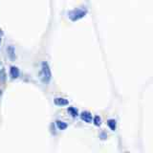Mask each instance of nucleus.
I'll list each match as a JSON object with an SVG mask.
<instances>
[{
  "mask_svg": "<svg viewBox=\"0 0 153 153\" xmlns=\"http://www.w3.org/2000/svg\"><path fill=\"white\" fill-rule=\"evenodd\" d=\"M39 78L40 80L44 84H49L52 79V73L49 63L47 61H42L41 66H40V73H39Z\"/></svg>",
  "mask_w": 153,
  "mask_h": 153,
  "instance_id": "obj_1",
  "label": "nucleus"
},
{
  "mask_svg": "<svg viewBox=\"0 0 153 153\" xmlns=\"http://www.w3.org/2000/svg\"><path fill=\"white\" fill-rule=\"evenodd\" d=\"M87 14V9H75L73 11L68 13V17L71 19L72 21H78L79 19L83 18Z\"/></svg>",
  "mask_w": 153,
  "mask_h": 153,
  "instance_id": "obj_2",
  "label": "nucleus"
},
{
  "mask_svg": "<svg viewBox=\"0 0 153 153\" xmlns=\"http://www.w3.org/2000/svg\"><path fill=\"white\" fill-rule=\"evenodd\" d=\"M79 116H80V119L82 120L83 122L87 123H92L93 116L89 111H82Z\"/></svg>",
  "mask_w": 153,
  "mask_h": 153,
  "instance_id": "obj_3",
  "label": "nucleus"
},
{
  "mask_svg": "<svg viewBox=\"0 0 153 153\" xmlns=\"http://www.w3.org/2000/svg\"><path fill=\"white\" fill-rule=\"evenodd\" d=\"M19 75H20V71H19L18 67H16V66L10 67V76H11V79H18Z\"/></svg>",
  "mask_w": 153,
  "mask_h": 153,
  "instance_id": "obj_4",
  "label": "nucleus"
},
{
  "mask_svg": "<svg viewBox=\"0 0 153 153\" xmlns=\"http://www.w3.org/2000/svg\"><path fill=\"white\" fill-rule=\"evenodd\" d=\"M54 103L57 106H66V105L69 104V100L65 99V98H62V97H57L54 99Z\"/></svg>",
  "mask_w": 153,
  "mask_h": 153,
  "instance_id": "obj_5",
  "label": "nucleus"
},
{
  "mask_svg": "<svg viewBox=\"0 0 153 153\" xmlns=\"http://www.w3.org/2000/svg\"><path fill=\"white\" fill-rule=\"evenodd\" d=\"M106 124H107L108 127L111 129L112 131H116V129H117V121L115 119H109V120H107Z\"/></svg>",
  "mask_w": 153,
  "mask_h": 153,
  "instance_id": "obj_6",
  "label": "nucleus"
},
{
  "mask_svg": "<svg viewBox=\"0 0 153 153\" xmlns=\"http://www.w3.org/2000/svg\"><path fill=\"white\" fill-rule=\"evenodd\" d=\"M67 112H68V114L73 118H76L79 115V110L76 109V107H74V106H69L68 108H67Z\"/></svg>",
  "mask_w": 153,
  "mask_h": 153,
  "instance_id": "obj_7",
  "label": "nucleus"
},
{
  "mask_svg": "<svg viewBox=\"0 0 153 153\" xmlns=\"http://www.w3.org/2000/svg\"><path fill=\"white\" fill-rule=\"evenodd\" d=\"M7 53H8L9 57L11 59L13 60L14 59H16V50H14V48H13V45H9L7 47Z\"/></svg>",
  "mask_w": 153,
  "mask_h": 153,
  "instance_id": "obj_8",
  "label": "nucleus"
},
{
  "mask_svg": "<svg viewBox=\"0 0 153 153\" xmlns=\"http://www.w3.org/2000/svg\"><path fill=\"white\" fill-rule=\"evenodd\" d=\"M56 127L59 129V130H64V129H66L67 127H68V124H67V123L63 122V121H60V120H57V121H56Z\"/></svg>",
  "mask_w": 153,
  "mask_h": 153,
  "instance_id": "obj_9",
  "label": "nucleus"
},
{
  "mask_svg": "<svg viewBox=\"0 0 153 153\" xmlns=\"http://www.w3.org/2000/svg\"><path fill=\"white\" fill-rule=\"evenodd\" d=\"M92 122L96 126H102V118H100V116H95L92 120Z\"/></svg>",
  "mask_w": 153,
  "mask_h": 153,
  "instance_id": "obj_10",
  "label": "nucleus"
},
{
  "mask_svg": "<svg viewBox=\"0 0 153 153\" xmlns=\"http://www.w3.org/2000/svg\"><path fill=\"white\" fill-rule=\"evenodd\" d=\"M100 137H103L102 139L104 140V139H106V138H107V135H106V134H105L104 132H102V134H100Z\"/></svg>",
  "mask_w": 153,
  "mask_h": 153,
  "instance_id": "obj_11",
  "label": "nucleus"
},
{
  "mask_svg": "<svg viewBox=\"0 0 153 153\" xmlns=\"http://www.w3.org/2000/svg\"><path fill=\"white\" fill-rule=\"evenodd\" d=\"M0 46H1V38H0Z\"/></svg>",
  "mask_w": 153,
  "mask_h": 153,
  "instance_id": "obj_12",
  "label": "nucleus"
}]
</instances>
